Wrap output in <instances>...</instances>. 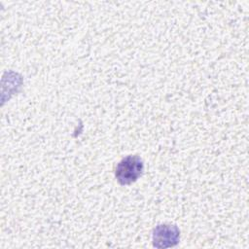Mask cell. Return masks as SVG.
I'll return each instance as SVG.
<instances>
[{
    "label": "cell",
    "instance_id": "7a4b0ae2",
    "mask_svg": "<svg viewBox=\"0 0 249 249\" xmlns=\"http://www.w3.org/2000/svg\"><path fill=\"white\" fill-rule=\"evenodd\" d=\"M180 231L177 226L161 224L153 231V245L156 248H169L178 244Z\"/></svg>",
    "mask_w": 249,
    "mask_h": 249
},
{
    "label": "cell",
    "instance_id": "6da1fadb",
    "mask_svg": "<svg viewBox=\"0 0 249 249\" xmlns=\"http://www.w3.org/2000/svg\"><path fill=\"white\" fill-rule=\"evenodd\" d=\"M144 171V162L137 155L124 158L116 166L115 176L121 185H129L137 181Z\"/></svg>",
    "mask_w": 249,
    "mask_h": 249
}]
</instances>
